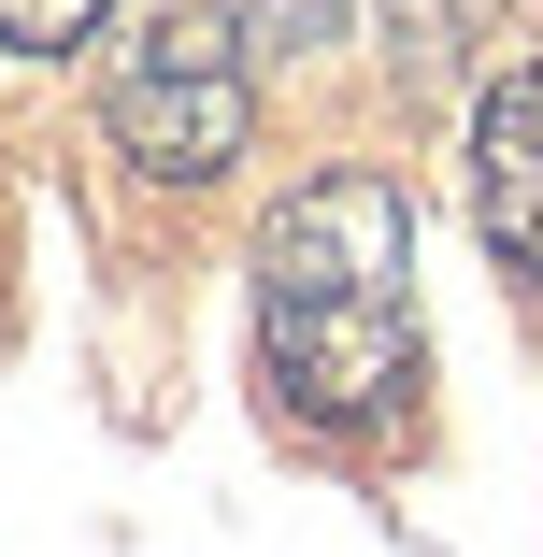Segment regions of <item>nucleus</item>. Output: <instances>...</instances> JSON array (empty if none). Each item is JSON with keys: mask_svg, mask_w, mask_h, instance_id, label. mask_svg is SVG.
Here are the masks:
<instances>
[{"mask_svg": "<svg viewBox=\"0 0 543 557\" xmlns=\"http://www.w3.org/2000/svg\"><path fill=\"white\" fill-rule=\"evenodd\" d=\"M258 372L314 429H386L429 372L415 344V200L372 158L300 172L258 214Z\"/></svg>", "mask_w": 543, "mask_h": 557, "instance_id": "obj_1", "label": "nucleus"}, {"mask_svg": "<svg viewBox=\"0 0 543 557\" xmlns=\"http://www.w3.org/2000/svg\"><path fill=\"white\" fill-rule=\"evenodd\" d=\"M100 129L144 186H214L244 144H258V58L230 15H200V0H158V15L115 29L100 58Z\"/></svg>", "mask_w": 543, "mask_h": 557, "instance_id": "obj_2", "label": "nucleus"}, {"mask_svg": "<svg viewBox=\"0 0 543 557\" xmlns=\"http://www.w3.org/2000/svg\"><path fill=\"white\" fill-rule=\"evenodd\" d=\"M472 230L543 300V58L486 72V100H472Z\"/></svg>", "mask_w": 543, "mask_h": 557, "instance_id": "obj_3", "label": "nucleus"}, {"mask_svg": "<svg viewBox=\"0 0 543 557\" xmlns=\"http://www.w3.org/2000/svg\"><path fill=\"white\" fill-rule=\"evenodd\" d=\"M214 15L244 29V58H330L358 0H214Z\"/></svg>", "mask_w": 543, "mask_h": 557, "instance_id": "obj_4", "label": "nucleus"}, {"mask_svg": "<svg viewBox=\"0 0 543 557\" xmlns=\"http://www.w3.org/2000/svg\"><path fill=\"white\" fill-rule=\"evenodd\" d=\"M115 29V0H0V58H72Z\"/></svg>", "mask_w": 543, "mask_h": 557, "instance_id": "obj_5", "label": "nucleus"}, {"mask_svg": "<svg viewBox=\"0 0 543 557\" xmlns=\"http://www.w3.org/2000/svg\"><path fill=\"white\" fill-rule=\"evenodd\" d=\"M386 29H400V72H415V86H444V72H458V29H472V0H386Z\"/></svg>", "mask_w": 543, "mask_h": 557, "instance_id": "obj_6", "label": "nucleus"}]
</instances>
